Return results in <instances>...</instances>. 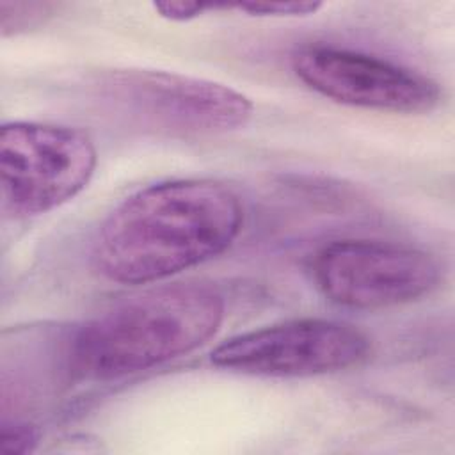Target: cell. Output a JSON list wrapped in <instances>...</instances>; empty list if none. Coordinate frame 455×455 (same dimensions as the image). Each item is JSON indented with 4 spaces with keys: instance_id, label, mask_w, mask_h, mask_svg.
Wrapping results in <instances>:
<instances>
[{
    "instance_id": "277c9868",
    "label": "cell",
    "mask_w": 455,
    "mask_h": 455,
    "mask_svg": "<svg viewBox=\"0 0 455 455\" xmlns=\"http://www.w3.org/2000/svg\"><path fill=\"white\" fill-rule=\"evenodd\" d=\"M98 162L92 139L73 126L14 121L0 132V201L11 219L48 213L80 194Z\"/></svg>"
},
{
    "instance_id": "52a82bcc",
    "label": "cell",
    "mask_w": 455,
    "mask_h": 455,
    "mask_svg": "<svg viewBox=\"0 0 455 455\" xmlns=\"http://www.w3.org/2000/svg\"><path fill=\"white\" fill-rule=\"evenodd\" d=\"M295 76L315 92L343 105L427 114L441 103L437 82L398 62L332 44H306L291 55Z\"/></svg>"
},
{
    "instance_id": "5b68a950",
    "label": "cell",
    "mask_w": 455,
    "mask_h": 455,
    "mask_svg": "<svg viewBox=\"0 0 455 455\" xmlns=\"http://www.w3.org/2000/svg\"><path fill=\"white\" fill-rule=\"evenodd\" d=\"M313 275L320 291L338 306L384 309L432 293L441 283V265L407 243L336 240L315 256Z\"/></svg>"
},
{
    "instance_id": "9c48e42d",
    "label": "cell",
    "mask_w": 455,
    "mask_h": 455,
    "mask_svg": "<svg viewBox=\"0 0 455 455\" xmlns=\"http://www.w3.org/2000/svg\"><path fill=\"white\" fill-rule=\"evenodd\" d=\"M39 437H41V434H39L37 427H34L30 423L4 421L0 443H2V450L5 453H30L36 450Z\"/></svg>"
},
{
    "instance_id": "30bf717a",
    "label": "cell",
    "mask_w": 455,
    "mask_h": 455,
    "mask_svg": "<svg viewBox=\"0 0 455 455\" xmlns=\"http://www.w3.org/2000/svg\"><path fill=\"white\" fill-rule=\"evenodd\" d=\"M238 11L252 16H307L315 14L322 4L320 2H256V4H238Z\"/></svg>"
},
{
    "instance_id": "8992f818",
    "label": "cell",
    "mask_w": 455,
    "mask_h": 455,
    "mask_svg": "<svg viewBox=\"0 0 455 455\" xmlns=\"http://www.w3.org/2000/svg\"><path fill=\"white\" fill-rule=\"evenodd\" d=\"M371 345L350 323L299 318L236 334L217 345V368L259 377H313L361 364Z\"/></svg>"
},
{
    "instance_id": "7a4b0ae2",
    "label": "cell",
    "mask_w": 455,
    "mask_h": 455,
    "mask_svg": "<svg viewBox=\"0 0 455 455\" xmlns=\"http://www.w3.org/2000/svg\"><path fill=\"white\" fill-rule=\"evenodd\" d=\"M219 290L172 283L126 297L82 325L69 345V366L91 380H117L187 355L224 320Z\"/></svg>"
},
{
    "instance_id": "ba28073f",
    "label": "cell",
    "mask_w": 455,
    "mask_h": 455,
    "mask_svg": "<svg viewBox=\"0 0 455 455\" xmlns=\"http://www.w3.org/2000/svg\"><path fill=\"white\" fill-rule=\"evenodd\" d=\"M52 4L41 2H2L0 4V28L4 36L16 34L43 21L52 12Z\"/></svg>"
},
{
    "instance_id": "6da1fadb",
    "label": "cell",
    "mask_w": 455,
    "mask_h": 455,
    "mask_svg": "<svg viewBox=\"0 0 455 455\" xmlns=\"http://www.w3.org/2000/svg\"><path fill=\"white\" fill-rule=\"evenodd\" d=\"M242 226V201L228 185L208 178L160 181L108 213L94 238L92 265L112 283H158L228 251Z\"/></svg>"
},
{
    "instance_id": "3957f363",
    "label": "cell",
    "mask_w": 455,
    "mask_h": 455,
    "mask_svg": "<svg viewBox=\"0 0 455 455\" xmlns=\"http://www.w3.org/2000/svg\"><path fill=\"white\" fill-rule=\"evenodd\" d=\"M98 101L117 121L164 135L224 133L252 116L251 100L229 85L151 69L110 73L98 84Z\"/></svg>"
},
{
    "instance_id": "8fae6325",
    "label": "cell",
    "mask_w": 455,
    "mask_h": 455,
    "mask_svg": "<svg viewBox=\"0 0 455 455\" xmlns=\"http://www.w3.org/2000/svg\"><path fill=\"white\" fill-rule=\"evenodd\" d=\"M160 16L172 21H188L208 11H215L219 5L213 4H192V2H156L153 4Z\"/></svg>"
}]
</instances>
